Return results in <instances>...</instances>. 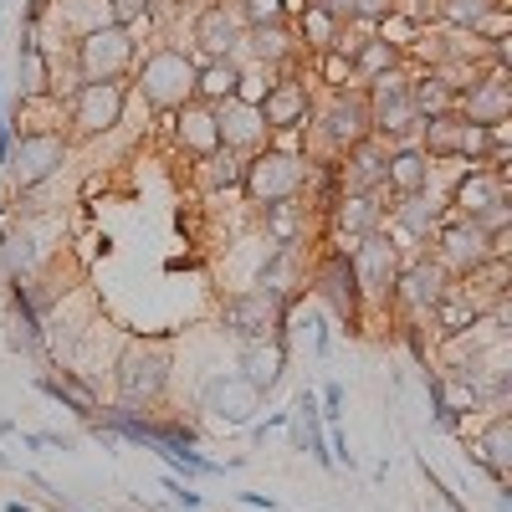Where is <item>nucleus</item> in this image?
Masks as SVG:
<instances>
[{"mask_svg": "<svg viewBox=\"0 0 512 512\" xmlns=\"http://www.w3.org/2000/svg\"><path fill=\"white\" fill-rule=\"evenodd\" d=\"M308 128L328 144L333 159L344 154L349 144L369 139V134H374V123H369V98H364V88H333L323 103H313Z\"/></svg>", "mask_w": 512, "mask_h": 512, "instance_id": "obj_8", "label": "nucleus"}, {"mask_svg": "<svg viewBox=\"0 0 512 512\" xmlns=\"http://www.w3.org/2000/svg\"><path fill=\"white\" fill-rule=\"evenodd\" d=\"M246 507H267V512H272V507H277V502H272V497H267V492H246Z\"/></svg>", "mask_w": 512, "mask_h": 512, "instance_id": "obj_46", "label": "nucleus"}, {"mask_svg": "<svg viewBox=\"0 0 512 512\" xmlns=\"http://www.w3.org/2000/svg\"><path fill=\"white\" fill-rule=\"evenodd\" d=\"M277 431H287V410H277V415H267V420H251V441H256V446H267Z\"/></svg>", "mask_w": 512, "mask_h": 512, "instance_id": "obj_41", "label": "nucleus"}, {"mask_svg": "<svg viewBox=\"0 0 512 512\" xmlns=\"http://www.w3.org/2000/svg\"><path fill=\"white\" fill-rule=\"evenodd\" d=\"M318 415H323V425H338V420H344V384H323Z\"/></svg>", "mask_w": 512, "mask_h": 512, "instance_id": "obj_39", "label": "nucleus"}, {"mask_svg": "<svg viewBox=\"0 0 512 512\" xmlns=\"http://www.w3.org/2000/svg\"><path fill=\"white\" fill-rule=\"evenodd\" d=\"M241 16L236 6H226V0H210V6H200L190 16V47L200 52L195 62H210V57H241Z\"/></svg>", "mask_w": 512, "mask_h": 512, "instance_id": "obj_12", "label": "nucleus"}, {"mask_svg": "<svg viewBox=\"0 0 512 512\" xmlns=\"http://www.w3.org/2000/svg\"><path fill=\"white\" fill-rule=\"evenodd\" d=\"M287 303L292 297L282 287H241L226 297L221 308V323L231 338H241V344H256V338H287Z\"/></svg>", "mask_w": 512, "mask_h": 512, "instance_id": "obj_5", "label": "nucleus"}, {"mask_svg": "<svg viewBox=\"0 0 512 512\" xmlns=\"http://www.w3.org/2000/svg\"><path fill=\"white\" fill-rule=\"evenodd\" d=\"M431 246H436V262H441L451 277H472L477 267L492 262V256H507V241L487 236L482 221H472V216H446V221L436 226Z\"/></svg>", "mask_w": 512, "mask_h": 512, "instance_id": "obj_7", "label": "nucleus"}, {"mask_svg": "<svg viewBox=\"0 0 512 512\" xmlns=\"http://www.w3.org/2000/svg\"><path fill=\"white\" fill-rule=\"evenodd\" d=\"M62 164H67V134L62 128H36V134H16L6 175H11L16 190H36V185H47Z\"/></svg>", "mask_w": 512, "mask_h": 512, "instance_id": "obj_10", "label": "nucleus"}, {"mask_svg": "<svg viewBox=\"0 0 512 512\" xmlns=\"http://www.w3.org/2000/svg\"><path fill=\"white\" fill-rule=\"evenodd\" d=\"M216 128H221V149H236V154H251V149H262L272 139L267 123H262V108L236 103V98L216 108Z\"/></svg>", "mask_w": 512, "mask_h": 512, "instance_id": "obj_27", "label": "nucleus"}, {"mask_svg": "<svg viewBox=\"0 0 512 512\" xmlns=\"http://www.w3.org/2000/svg\"><path fill=\"white\" fill-rule=\"evenodd\" d=\"M318 77L328 82V93H333V88H354V67H349V52H338V47L318 52Z\"/></svg>", "mask_w": 512, "mask_h": 512, "instance_id": "obj_35", "label": "nucleus"}, {"mask_svg": "<svg viewBox=\"0 0 512 512\" xmlns=\"http://www.w3.org/2000/svg\"><path fill=\"white\" fill-rule=\"evenodd\" d=\"M349 26H354V21H349ZM349 26L333 21V16H323V11H313V6H303V41H297V47L328 52V47H338V36H344Z\"/></svg>", "mask_w": 512, "mask_h": 512, "instance_id": "obj_31", "label": "nucleus"}, {"mask_svg": "<svg viewBox=\"0 0 512 512\" xmlns=\"http://www.w3.org/2000/svg\"><path fill=\"white\" fill-rule=\"evenodd\" d=\"M236 82H241V62L236 57H210L195 67V98L210 103V108H221L236 98Z\"/></svg>", "mask_w": 512, "mask_h": 512, "instance_id": "obj_29", "label": "nucleus"}, {"mask_svg": "<svg viewBox=\"0 0 512 512\" xmlns=\"http://www.w3.org/2000/svg\"><path fill=\"white\" fill-rule=\"evenodd\" d=\"M113 390H118V405L149 415V405H159L169 390V354L154 344H128L113 369Z\"/></svg>", "mask_w": 512, "mask_h": 512, "instance_id": "obj_6", "label": "nucleus"}, {"mask_svg": "<svg viewBox=\"0 0 512 512\" xmlns=\"http://www.w3.org/2000/svg\"><path fill=\"white\" fill-rule=\"evenodd\" d=\"M241 26H277L292 16V0H231Z\"/></svg>", "mask_w": 512, "mask_h": 512, "instance_id": "obj_34", "label": "nucleus"}, {"mask_svg": "<svg viewBox=\"0 0 512 512\" xmlns=\"http://www.w3.org/2000/svg\"><path fill=\"white\" fill-rule=\"evenodd\" d=\"M200 410L216 425H251L256 410H262V395H256L236 369H221L200 384Z\"/></svg>", "mask_w": 512, "mask_h": 512, "instance_id": "obj_13", "label": "nucleus"}, {"mask_svg": "<svg viewBox=\"0 0 512 512\" xmlns=\"http://www.w3.org/2000/svg\"><path fill=\"white\" fill-rule=\"evenodd\" d=\"M236 374L251 384L256 395H272L277 384H282V374H287V338L277 333V338H256V344H241Z\"/></svg>", "mask_w": 512, "mask_h": 512, "instance_id": "obj_24", "label": "nucleus"}, {"mask_svg": "<svg viewBox=\"0 0 512 512\" xmlns=\"http://www.w3.org/2000/svg\"><path fill=\"white\" fill-rule=\"evenodd\" d=\"M11 149H16V128H0V169L11 164Z\"/></svg>", "mask_w": 512, "mask_h": 512, "instance_id": "obj_44", "label": "nucleus"}, {"mask_svg": "<svg viewBox=\"0 0 512 512\" xmlns=\"http://www.w3.org/2000/svg\"><path fill=\"white\" fill-rule=\"evenodd\" d=\"M328 349H333L328 328H323V323H313V354H318V359H328Z\"/></svg>", "mask_w": 512, "mask_h": 512, "instance_id": "obj_43", "label": "nucleus"}, {"mask_svg": "<svg viewBox=\"0 0 512 512\" xmlns=\"http://www.w3.org/2000/svg\"><path fill=\"white\" fill-rule=\"evenodd\" d=\"M456 113L466 123H507L512 118V88H507V67H482L466 88L456 93Z\"/></svg>", "mask_w": 512, "mask_h": 512, "instance_id": "obj_17", "label": "nucleus"}, {"mask_svg": "<svg viewBox=\"0 0 512 512\" xmlns=\"http://www.w3.org/2000/svg\"><path fill=\"white\" fill-rule=\"evenodd\" d=\"M441 221H446V205L425 200V195H395L390 216H384V231H390V241L400 251H420V246H431Z\"/></svg>", "mask_w": 512, "mask_h": 512, "instance_id": "obj_18", "label": "nucleus"}, {"mask_svg": "<svg viewBox=\"0 0 512 512\" xmlns=\"http://www.w3.org/2000/svg\"><path fill=\"white\" fill-rule=\"evenodd\" d=\"M328 210H333L338 236H349V246H354L359 236L379 231V226H384V216H390V210H384V190H379V195H338Z\"/></svg>", "mask_w": 512, "mask_h": 512, "instance_id": "obj_28", "label": "nucleus"}, {"mask_svg": "<svg viewBox=\"0 0 512 512\" xmlns=\"http://www.w3.org/2000/svg\"><path fill=\"white\" fill-rule=\"evenodd\" d=\"M0 472H11V456L6 451H0Z\"/></svg>", "mask_w": 512, "mask_h": 512, "instance_id": "obj_49", "label": "nucleus"}, {"mask_svg": "<svg viewBox=\"0 0 512 512\" xmlns=\"http://www.w3.org/2000/svg\"><path fill=\"white\" fill-rule=\"evenodd\" d=\"M446 287H451V272L436 262V256L415 251L410 262H400V277H395L390 297H395L400 308H410V313H431L441 297H446Z\"/></svg>", "mask_w": 512, "mask_h": 512, "instance_id": "obj_16", "label": "nucleus"}, {"mask_svg": "<svg viewBox=\"0 0 512 512\" xmlns=\"http://www.w3.org/2000/svg\"><path fill=\"white\" fill-rule=\"evenodd\" d=\"M507 195V169H487V164H466V175L451 185V216H482Z\"/></svg>", "mask_w": 512, "mask_h": 512, "instance_id": "obj_21", "label": "nucleus"}, {"mask_svg": "<svg viewBox=\"0 0 512 512\" xmlns=\"http://www.w3.org/2000/svg\"><path fill=\"white\" fill-rule=\"evenodd\" d=\"M313 292L323 297V303L344 318L349 328L359 323V308H364V297H359V287H354V267H349V251H328L323 262H318V272H313Z\"/></svg>", "mask_w": 512, "mask_h": 512, "instance_id": "obj_19", "label": "nucleus"}, {"mask_svg": "<svg viewBox=\"0 0 512 512\" xmlns=\"http://www.w3.org/2000/svg\"><path fill=\"white\" fill-rule=\"evenodd\" d=\"M303 6H313V11H323V16H333V21H344V26L354 21V16H349V0H303Z\"/></svg>", "mask_w": 512, "mask_h": 512, "instance_id": "obj_42", "label": "nucleus"}, {"mask_svg": "<svg viewBox=\"0 0 512 512\" xmlns=\"http://www.w3.org/2000/svg\"><path fill=\"white\" fill-rule=\"evenodd\" d=\"M400 246L390 241V231H369V236H359L354 246H349V267H354V287H359V297H384L390 303V287H395V277H400Z\"/></svg>", "mask_w": 512, "mask_h": 512, "instance_id": "obj_11", "label": "nucleus"}, {"mask_svg": "<svg viewBox=\"0 0 512 512\" xmlns=\"http://www.w3.org/2000/svg\"><path fill=\"white\" fill-rule=\"evenodd\" d=\"M507 0H436V21L466 36H487V41H507Z\"/></svg>", "mask_w": 512, "mask_h": 512, "instance_id": "obj_20", "label": "nucleus"}, {"mask_svg": "<svg viewBox=\"0 0 512 512\" xmlns=\"http://www.w3.org/2000/svg\"><path fill=\"white\" fill-rule=\"evenodd\" d=\"M395 6L400 0H349V16H354V26H379Z\"/></svg>", "mask_w": 512, "mask_h": 512, "instance_id": "obj_37", "label": "nucleus"}, {"mask_svg": "<svg viewBox=\"0 0 512 512\" xmlns=\"http://www.w3.org/2000/svg\"><path fill=\"white\" fill-rule=\"evenodd\" d=\"M103 6H108V21L139 31V26L149 21V11H154V0H103Z\"/></svg>", "mask_w": 512, "mask_h": 512, "instance_id": "obj_36", "label": "nucleus"}, {"mask_svg": "<svg viewBox=\"0 0 512 512\" xmlns=\"http://www.w3.org/2000/svg\"><path fill=\"white\" fill-rule=\"evenodd\" d=\"M31 384H36V390H41V395H47L52 405H62V410H72V415H77L82 425H88V420L98 415V405H93L88 395H82V390H72V384H67V379H57V374H36Z\"/></svg>", "mask_w": 512, "mask_h": 512, "instance_id": "obj_30", "label": "nucleus"}, {"mask_svg": "<svg viewBox=\"0 0 512 512\" xmlns=\"http://www.w3.org/2000/svg\"><path fill=\"white\" fill-rule=\"evenodd\" d=\"M195 52L190 47H175V41H159L149 47L139 62H134V93L154 108V113H175L180 103L195 98Z\"/></svg>", "mask_w": 512, "mask_h": 512, "instance_id": "obj_2", "label": "nucleus"}, {"mask_svg": "<svg viewBox=\"0 0 512 512\" xmlns=\"http://www.w3.org/2000/svg\"><path fill=\"white\" fill-rule=\"evenodd\" d=\"M0 128H11V98H6V77H0Z\"/></svg>", "mask_w": 512, "mask_h": 512, "instance_id": "obj_45", "label": "nucleus"}, {"mask_svg": "<svg viewBox=\"0 0 512 512\" xmlns=\"http://www.w3.org/2000/svg\"><path fill=\"white\" fill-rule=\"evenodd\" d=\"M169 123H175V144H180L195 164L221 149V128H216V108H210V103L190 98V103H180L175 113H169Z\"/></svg>", "mask_w": 512, "mask_h": 512, "instance_id": "obj_22", "label": "nucleus"}, {"mask_svg": "<svg viewBox=\"0 0 512 512\" xmlns=\"http://www.w3.org/2000/svg\"><path fill=\"white\" fill-rule=\"evenodd\" d=\"M128 82H77V88L67 93V123L77 128V134H113V128L123 123V108H128Z\"/></svg>", "mask_w": 512, "mask_h": 512, "instance_id": "obj_9", "label": "nucleus"}, {"mask_svg": "<svg viewBox=\"0 0 512 512\" xmlns=\"http://www.w3.org/2000/svg\"><path fill=\"white\" fill-rule=\"evenodd\" d=\"M384 159H390V144H384L379 134L349 144L344 154L333 159L338 195H379V190H384Z\"/></svg>", "mask_w": 512, "mask_h": 512, "instance_id": "obj_14", "label": "nucleus"}, {"mask_svg": "<svg viewBox=\"0 0 512 512\" xmlns=\"http://www.w3.org/2000/svg\"><path fill=\"white\" fill-rule=\"evenodd\" d=\"M256 108H262L267 134H297V128H308V118H313V88L287 67V72H277V82Z\"/></svg>", "mask_w": 512, "mask_h": 512, "instance_id": "obj_15", "label": "nucleus"}, {"mask_svg": "<svg viewBox=\"0 0 512 512\" xmlns=\"http://www.w3.org/2000/svg\"><path fill=\"white\" fill-rule=\"evenodd\" d=\"M139 62V36L118 26V21H103L93 31L72 36V67H77V82H128Z\"/></svg>", "mask_w": 512, "mask_h": 512, "instance_id": "obj_3", "label": "nucleus"}, {"mask_svg": "<svg viewBox=\"0 0 512 512\" xmlns=\"http://www.w3.org/2000/svg\"><path fill=\"white\" fill-rule=\"evenodd\" d=\"M436 164L420 144H390V159H384V195H425L431 190Z\"/></svg>", "mask_w": 512, "mask_h": 512, "instance_id": "obj_25", "label": "nucleus"}, {"mask_svg": "<svg viewBox=\"0 0 512 512\" xmlns=\"http://www.w3.org/2000/svg\"><path fill=\"white\" fill-rule=\"evenodd\" d=\"M16 431H21L16 420H0V441H6V436H16Z\"/></svg>", "mask_w": 512, "mask_h": 512, "instance_id": "obj_47", "label": "nucleus"}, {"mask_svg": "<svg viewBox=\"0 0 512 512\" xmlns=\"http://www.w3.org/2000/svg\"><path fill=\"white\" fill-rule=\"evenodd\" d=\"M313 185V164L308 154L297 149H277V144H262L251 149L241 159V190L256 210H272V205H297V195H303Z\"/></svg>", "mask_w": 512, "mask_h": 512, "instance_id": "obj_1", "label": "nucleus"}, {"mask_svg": "<svg viewBox=\"0 0 512 512\" xmlns=\"http://www.w3.org/2000/svg\"><path fill=\"white\" fill-rule=\"evenodd\" d=\"M410 67H390L384 77L364 82V98H369V123H374V134L384 144H410L415 139V128H420V113L410 103Z\"/></svg>", "mask_w": 512, "mask_h": 512, "instance_id": "obj_4", "label": "nucleus"}, {"mask_svg": "<svg viewBox=\"0 0 512 512\" xmlns=\"http://www.w3.org/2000/svg\"><path fill=\"white\" fill-rule=\"evenodd\" d=\"M297 52H303V47H297V31H292L287 21H277V26H246V36H241V57H236V62L251 57V62H262V67L287 72Z\"/></svg>", "mask_w": 512, "mask_h": 512, "instance_id": "obj_26", "label": "nucleus"}, {"mask_svg": "<svg viewBox=\"0 0 512 512\" xmlns=\"http://www.w3.org/2000/svg\"><path fill=\"white\" fill-rule=\"evenodd\" d=\"M0 267H6V277H31L36 241L26 231H6V236H0Z\"/></svg>", "mask_w": 512, "mask_h": 512, "instance_id": "obj_33", "label": "nucleus"}, {"mask_svg": "<svg viewBox=\"0 0 512 512\" xmlns=\"http://www.w3.org/2000/svg\"><path fill=\"white\" fill-rule=\"evenodd\" d=\"M21 441L31 451H72V436H62V431H26Z\"/></svg>", "mask_w": 512, "mask_h": 512, "instance_id": "obj_40", "label": "nucleus"}, {"mask_svg": "<svg viewBox=\"0 0 512 512\" xmlns=\"http://www.w3.org/2000/svg\"><path fill=\"white\" fill-rule=\"evenodd\" d=\"M6 512H36V507H26V502H6Z\"/></svg>", "mask_w": 512, "mask_h": 512, "instance_id": "obj_48", "label": "nucleus"}, {"mask_svg": "<svg viewBox=\"0 0 512 512\" xmlns=\"http://www.w3.org/2000/svg\"><path fill=\"white\" fill-rule=\"evenodd\" d=\"M241 159H246V154H236V149H216L210 159H200V185H205V190H231V185H241Z\"/></svg>", "mask_w": 512, "mask_h": 512, "instance_id": "obj_32", "label": "nucleus"}, {"mask_svg": "<svg viewBox=\"0 0 512 512\" xmlns=\"http://www.w3.org/2000/svg\"><path fill=\"white\" fill-rule=\"evenodd\" d=\"M466 461L482 466V472L492 477V487H507V466H512V425H507V410H492V420L472 436Z\"/></svg>", "mask_w": 512, "mask_h": 512, "instance_id": "obj_23", "label": "nucleus"}, {"mask_svg": "<svg viewBox=\"0 0 512 512\" xmlns=\"http://www.w3.org/2000/svg\"><path fill=\"white\" fill-rule=\"evenodd\" d=\"M159 487H164V497H169V502H175V507H185V512H195V507L205 502V497L195 492V482H185V477H175V472H169Z\"/></svg>", "mask_w": 512, "mask_h": 512, "instance_id": "obj_38", "label": "nucleus"}]
</instances>
